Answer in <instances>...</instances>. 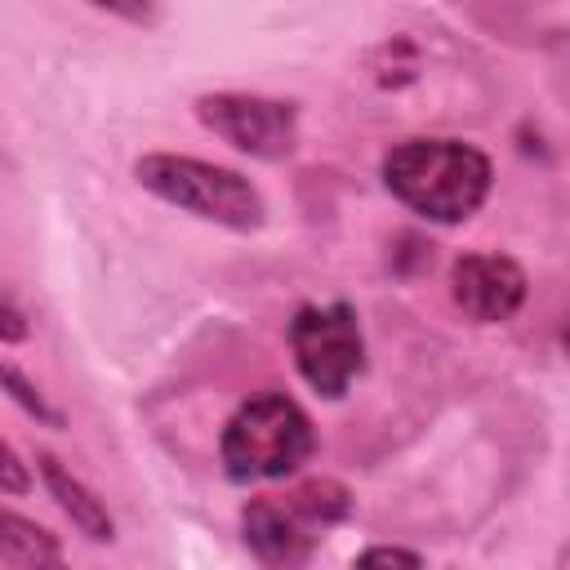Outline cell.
<instances>
[{"instance_id": "obj_7", "label": "cell", "mask_w": 570, "mask_h": 570, "mask_svg": "<svg viewBox=\"0 0 570 570\" xmlns=\"http://www.w3.org/2000/svg\"><path fill=\"white\" fill-rule=\"evenodd\" d=\"M450 294L476 325H499L521 312L525 272L508 254H463L450 267Z\"/></svg>"}, {"instance_id": "obj_2", "label": "cell", "mask_w": 570, "mask_h": 570, "mask_svg": "<svg viewBox=\"0 0 570 570\" xmlns=\"http://www.w3.org/2000/svg\"><path fill=\"white\" fill-rule=\"evenodd\" d=\"M347 485L316 476L289 494H258L240 508V539L263 570H307L330 525L347 521Z\"/></svg>"}, {"instance_id": "obj_1", "label": "cell", "mask_w": 570, "mask_h": 570, "mask_svg": "<svg viewBox=\"0 0 570 570\" xmlns=\"http://www.w3.org/2000/svg\"><path fill=\"white\" fill-rule=\"evenodd\" d=\"M383 187L428 223H463L485 205L494 165L463 138H405L383 156Z\"/></svg>"}, {"instance_id": "obj_5", "label": "cell", "mask_w": 570, "mask_h": 570, "mask_svg": "<svg viewBox=\"0 0 570 570\" xmlns=\"http://www.w3.org/2000/svg\"><path fill=\"white\" fill-rule=\"evenodd\" d=\"M289 352H294L303 383L316 396H325V401L347 396V387L365 370V334H361L356 307L352 303L298 307L289 321Z\"/></svg>"}, {"instance_id": "obj_3", "label": "cell", "mask_w": 570, "mask_h": 570, "mask_svg": "<svg viewBox=\"0 0 570 570\" xmlns=\"http://www.w3.org/2000/svg\"><path fill=\"white\" fill-rule=\"evenodd\" d=\"M312 450H316L312 419L285 392H258V396L240 401L218 441L223 472L236 485L281 481L289 472H298L312 459Z\"/></svg>"}, {"instance_id": "obj_10", "label": "cell", "mask_w": 570, "mask_h": 570, "mask_svg": "<svg viewBox=\"0 0 570 570\" xmlns=\"http://www.w3.org/2000/svg\"><path fill=\"white\" fill-rule=\"evenodd\" d=\"M0 387H4V392H9L36 423H45V428H62V410H53V405L45 401V392H40L13 361H0Z\"/></svg>"}, {"instance_id": "obj_8", "label": "cell", "mask_w": 570, "mask_h": 570, "mask_svg": "<svg viewBox=\"0 0 570 570\" xmlns=\"http://www.w3.org/2000/svg\"><path fill=\"white\" fill-rule=\"evenodd\" d=\"M36 468H40V481H45L49 499L62 508V517H67L85 539H94V543H111V539H116V521H111L107 503L98 499V490H89L58 454L36 450Z\"/></svg>"}, {"instance_id": "obj_12", "label": "cell", "mask_w": 570, "mask_h": 570, "mask_svg": "<svg viewBox=\"0 0 570 570\" xmlns=\"http://www.w3.org/2000/svg\"><path fill=\"white\" fill-rule=\"evenodd\" d=\"M0 490L4 494H27L31 490V472H27V463L18 459V450L9 441H0Z\"/></svg>"}, {"instance_id": "obj_4", "label": "cell", "mask_w": 570, "mask_h": 570, "mask_svg": "<svg viewBox=\"0 0 570 570\" xmlns=\"http://www.w3.org/2000/svg\"><path fill=\"white\" fill-rule=\"evenodd\" d=\"M134 178L151 196H160L165 205H174L191 218L218 223V227L258 232L267 223L263 191L227 165L196 160V156H174V151H151V156H138Z\"/></svg>"}, {"instance_id": "obj_13", "label": "cell", "mask_w": 570, "mask_h": 570, "mask_svg": "<svg viewBox=\"0 0 570 570\" xmlns=\"http://www.w3.org/2000/svg\"><path fill=\"white\" fill-rule=\"evenodd\" d=\"M0 338L4 343H22L27 338V316H22V307L0 289Z\"/></svg>"}, {"instance_id": "obj_9", "label": "cell", "mask_w": 570, "mask_h": 570, "mask_svg": "<svg viewBox=\"0 0 570 570\" xmlns=\"http://www.w3.org/2000/svg\"><path fill=\"white\" fill-rule=\"evenodd\" d=\"M0 561L9 570H71L58 534L9 508H0Z\"/></svg>"}, {"instance_id": "obj_6", "label": "cell", "mask_w": 570, "mask_h": 570, "mask_svg": "<svg viewBox=\"0 0 570 570\" xmlns=\"http://www.w3.org/2000/svg\"><path fill=\"white\" fill-rule=\"evenodd\" d=\"M196 116L205 129H214L227 147L254 156V160H281L298 142V107L285 98L263 94H200Z\"/></svg>"}, {"instance_id": "obj_11", "label": "cell", "mask_w": 570, "mask_h": 570, "mask_svg": "<svg viewBox=\"0 0 570 570\" xmlns=\"http://www.w3.org/2000/svg\"><path fill=\"white\" fill-rule=\"evenodd\" d=\"M352 570H428V566H423V557L410 552V548L374 543V548H365V552L352 561Z\"/></svg>"}]
</instances>
